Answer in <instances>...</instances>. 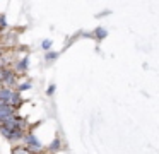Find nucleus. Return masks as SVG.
<instances>
[{"label": "nucleus", "instance_id": "obj_12", "mask_svg": "<svg viewBox=\"0 0 159 154\" xmlns=\"http://www.w3.org/2000/svg\"><path fill=\"white\" fill-rule=\"evenodd\" d=\"M57 58H58V53H57V51H46V55H45L46 62H55Z\"/></svg>", "mask_w": 159, "mask_h": 154}, {"label": "nucleus", "instance_id": "obj_2", "mask_svg": "<svg viewBox=\"0 0 159 154\" xmlns=\"http://www.w3.org/2000/svg\"><path fill=\"white\" fill-rule=\"evenodd\" d=\"M24 147L31 154H39V152H43V149H45L43 144L36 139L34 133H28V135H24Z\"/></svg>", "mask_w": 159, "mask_h": 154}, {"label": "nucleus", "instance_id": "obj_18", "mask_svg": "<svg viewBox=\"0 0 159 154\" xmlns=\"http://www.w3.org/2000/svg\"><path fill=\"white\" fill-rule=\"evenodd\" d=\"M0 89H2V84H0Z\"/></svg>", "mask_w": 159, "mask_h": 154}, {"label": "nucleus", "instance_id": "obj_1", "mask_svg": "<svg viewBox=\"0 0 159 154\" xmlns=\"http://www.w3.org/2000/svg\"><path fill=\"white\" fill-rule=\"evenodd\" d=\"M24 123H26V120L22 118V116L16 115V113L0 120V125L7 127V128H21V130H24Z\"/></svg>", "mask_w": 159, "mask_h": 154}, {"label": "nucleus", "instance_id": "obj_6", "mask_svg": "<svg viewBox=\"0 0 159 154\" xmlns=\"http://www.w3.org/2000/svg\"><path fill=\"white\" fill-rule=\"evenodd\" d=\"M28 67H29V58L28 57H24L22 60L16 62V70H17L19 74H24V72L28 70Z\"/></svg>", "mask_w": 159, "mask_h": 154}, {"label": "nucleus", "instance_id": "obj_11", "mask_svg": "<svg viewBox=\"0 0 159 154\" xmlns=\"http://www.w3.org/2000/svg\"><path fill=\"white\" fill-rule=\"evenodd\" d=\"M12 154H31V152H29L24 146H16L14 149H12Z\"/></svg>", "mask_w": 159, "mask_h": 154}, {"label": "nucleus", "instance_id": "obj_8", "mask_svg": "<svg viewBox=\"0 0 159 154\" xmlns=\"http://www.w3.org/2000/svg\"><path fill=\"white\" fill-rule=\"evenodd\" d=\"M14 113H16V110L12 108L11 105H4V106H0V120L5 118V116H9V115H14Z\"/></svg>", "mask_w": 159, "mask_h": 154}, {"label": "nucleus", "instance_id": "obj_16", "mask_svg": "<svg viewBox=\"0 0 159 154\" xmlns=\"http://www.w3.org/2000/svg\"><path fill=\"white\" fill-rule=\"evenodd\" d=\"M26 89H31V82H24L19 86V91H26Z\"/></svg>", "mask_w": 159, "mask_h": 154}, {"label": "nucleus", "instance_id": "obj_17", "mask_svg": "<svg viewBox=\"0 0 159 154\" xmlns=\"http://www.w3.org/2000/svg\"><path fill=\"white\" fill-rule=\"evenodd\" d=\"M0 55H2V48H0Z\"/></svg>", "mask_w": 159, "mask_h": 154}, {"label": "nucleus", "instance_id": "obj_7", "mask_svg": "<svg viewBox=\"0 0 159 154\" xmlns=\"http://www.w3.org/2000/svg\"><path fill=\"white\" fill-rule=\"evenodd\" d=\"M9 105H11L14 110L21 108V106H22V98H21V92H17V91H16V94L12 96V99L9 101Z\"/></svg>", "mask_w": 159, "mask_h": 154}, {"label": "nucleus", "instance_id": "obj_10", "mask_svg": "<svg viewBox=\"0 0 159 154\" xmlns=\"http://www.w3.org/2000/svg\"><path fill=\"white\" fill-rule=\"evenodd\" d=\"M60 146H62V140H60L58 137H57V139H55V140H53V142L48 146V151H50V152H57V151L60 149Z\"/></svg>", "mask_w": 159, "mask_h": 154}, {"label": "nucleus", "instance_id": "obj_13", "mask_svg": "<svg viewBox=\"0 0 159 154\" xmlns=\"http://www.w3.org/2000/svg\"><path fill=\"white\" fill-rule=\"evenodd\" d=\"M5 27H7V19H5V16H0V31Z\"/></svg>", "mask_w": 159, "mask_h": 154}, {"label": "nucleus", "instance_id": "obj_3", "mask_svg": "<svg viewBox=\"0 0 159 154\" xmlns=\"http://www.w3.org/2000/svg\"><path fill=\"white\" fill-rule=\"evenodd\" d=\"M0 133H2L7 140H12V142L22 140L26 135L24 130H21V128H7V127H2V125H0Z\"/></svg>", "mask_w": 159, "mask_h": 154}, {"label": "nucleus", "instance_id": "obj_14", "mask_svg": "<svg viewBox=\"0 0 159 154\" xmlns=\"http://www.w3.org/2000/svg\"><path fill=\"white\" fill-rule=\"evenodd\" d=\"M41 46H43V50H50L52 48V40H45L41 43Z\"/></svg>", "mask_w": 159, "mask_h": 154}, {"label": "nucleus", "instance_id": "obj_9", "mask_svg": "<svg viewBox=\"0 0 159 154\" xmlns=\"http://www.w3.org/2000/svg\"><path fill=\"white\" fill-rule=\"evenodd\" d=\"M106 29H104V27H96V29H94V33H93V36L96 38V40H104V38H106Z\"/></svg>", "mask_w": 159, "mask_h": 154}, {"label": "nucleus", "instance_id": "obj_4", "mask_svg": "<svg viewBox=\"0 0 159 154\" xmlns=\"http://www.w3.org/2000/svg\"><path fill=\"white\" fill-rule=\"evenodd\" d=\"M2 84V87H5V89H14V86L17 84V79H16V74L14 72H11L7 68V74H5V77H4V81L0 82Z\"/></svg>", "mask_w": 159, "mask_h": 154}, {"label": "nucleus", "instance_id": "obj_15", "mask_svg": "<svg viewBox=\"0 0 159 154\" xmlns=\"http://www.w3.org/2000/svg\"><path fill=\"white\" fill-rule=\"evenodd\" d=\"M55 89H57V86H55V84H50V86H48V89H46V94L52 96L53 92H55Z\"/></svg>", "mask_w": 159, "mask_h": 154}, {"label": "nucleus", "instance_id": "obj_5", "mask_svg": "<svg viewBox=\"0 0 159 154\" xmlns=\"http://www.w3.org/2000/svg\"><path fill=\"white\" fill-rule=\"evenodd\" d=\"M14 94H16L14 89L2 87V89H0V101H4V103H7V105H9V101L12 99V96H14Z\"/></svg>", "mask_w": 159, "mask_h": 154}]
</instances>
